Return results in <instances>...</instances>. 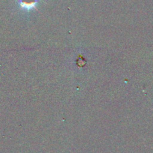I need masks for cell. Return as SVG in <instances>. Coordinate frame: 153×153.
I'll use <instances>...</instances> for the list:
<instances>
[{
  "mask_svg": "<svg viewBox=\"0 0 153 153\" xmlns=\"http://www.w3.org/2000/svg\"><path fill=\"white\" fill-rule=\"evenodd\" d=\"M39 0H18V4L21 9L29 11L35 8Z\"/></svg>",
  "mask_w": 153,
  "mask_h": 153,
  "instance_id": "obj_1",
  "label": "cell"
}]
</instances>
